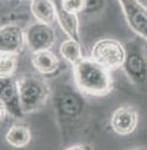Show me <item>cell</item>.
<instances>
[{
  "instance_id": "cell-1",
  "label": "cell",
  "mask_w": 147,
  "mask_h": 150,
  "mask_svg": "<svg viewBox=\"0 0 147 150\" xmlns=\"http://www.w3.org/2000/svg\"><path fill=\"white\" fill-rule=\"evenodd\" d=\"M75 86L82 93L92 96H104L112 88L110 71L91 57H83L73 66Z\"/></svg>"
},
{
  "instance_id": "cell-2",
  "label": "cell",
  "mask_w": 147,
  "mask_h": 150,
  "mask_svg": "<svg viewBox=\"0 0 147 150\" xmlns=\"http://www.w3.org/2000/svg\"><path fill=\"white\" fill-rule=\"evenodd\" d=\"M20 101L25 113L37 111L51 95L47 83L34 75H25L18 80Z\"/></svg>"
},
{
  "instance_id": "cell-3",
  "label": "cell",
  "mask_w": 147,
  "mask_h": 150,
  "mask_svg": "<svg viewBox=\"0 0 147 150\" xmlns=\"http://www.w3.org/2000/svg\"><path fill=\"white\" fill-rule=\"evenodd\" d=\"M53 103L60 119L66 121L77 119L82 114L85 106L82 92L69 84H61L55 90Z\"/></svg>"
},
{
  "instance_id": "cell-4",
  "label": "cell",
  "mask_w": 147,
  "mask_h": 150,
  "mask_svg": "<svg viewBox=\"0 0 147 150\" xmlns=\"http://www.w3.org/2000/svg\"><path fill=\"white\" fill-rule=\"evenodd\" d=\"M91 58L110 72L121 69L126 58V45L111 37L98 39L91 48Z\"/></svg>"
},
{
  "instance_id": "cell-5",
  "label": "cell",
  "mask_w": 147,
  "mask_h": 150,
  "mask_svg": "<svg viewBox=\"0 0 147 150\" xmlns=\"http://www.w3.org/2000/svg\"><path fill=\"white\" fill-rule=\"evenodd\" d=\"M126 45V58L122 69L129 80L138 86L147 83V56L138 42H129Z\"/></svg>"
},
{
  "instance_id": "cell-6",
  "label": "cell",
  "mask_w": 147,
  "mask_h": 150,
  "mask_svg": "<svg viewBox=\"0 0 147 150\" xmlns=\"http://www.w3.org/2000/svg\"><path fill=\"white\" fill-rule=\"evenodd\" d=\"M0 104L13 118L23 119L26 114L20 101L18 81L13 76H0Z\"/></svg>"
},
{
  "instance_id": "cell-7",
  "label": "cell",
  "mask_w": 147,
  "mask_h": 150,
  "mask_svg": "<svg viewBox=\"0 0 147 150\" xmlns=\"http://www.w3.org/2000/svg\"><path fill=\"white\" fill-rule=\"evenodd\" d=\"M130 29L147 42V7L139 0H118Z\"/></svg>"
},
{
  "instance_id": "cell-8",
  "label": "cell",
  "mask_w": 147,
  "mask_h": 150,
  "mask_svg": "<svg viewBox=\"0 0 147 150\" xmlns=\"http://www.w3.org/2000/svg\"><path fill=\"white\" fill-rule=\"evenodd\" d=\"M26 44L33 53L51 50L55 43V31L51 25L36 21L29 25L25 30Z\"/></svg>"
},
{
  "instance_id": "cell-9",
  "label": "cell",
  "mask_w": 147,
  "mask_h": 150,
  "mask_svg": "<svg viewBox=\"0 0 147 150\" xmlns=\"http://www.w3.org/2000/svg\"><path fill=\"white\" fill-rule=\"evenodd\" d=\"M139 121V113L133 105H121L111 114L110 127L116 134L129 136L135 132Z\"/></svg>"
},
{
  "instance_id": "cell-10",
  "label": "cell",
  "mask_w": 147,
  "mask_h": 150,
  "mask_svg": "<svg viewBox=\"0 0 147 150\" xmlns=\"http://www.w3.org/2000/svg\"><path fill=\"white\" fill-rule=\"evenodd\" d=\"M26 43L24 29L17 24H6L0 28V53L19 54Z\"/></svg>"
},
{
  "instance_id": "cell-11",
  "label": "cell",
  "mask_w": 147,
  "mask_h": 150,
  "mask_svg": "<svg viewBox=\"0 0 147 150\" xmlns=\"http://www.w3.org/2000/svg\"><path fill=\"white\" fill-rule=\"evenodd\" d=\"M32 65L42 75L51 76L58 72L61 63L58 57L52 50H45L33 53Z\"/></svg>"
},
{
  "instance_id": "cell-12",
  "label": "cell",
  "mask_w": 147,
  "mask_h": 150,
  "mask_svg": "<svg viewBox=\"0 0 147 150\" xmlns=\"http://www.w3.org/2000/svg\"><path fill=\"white\" fill-rule=\"evenodd\" d=\"M54 2L56 7V19L61 29L69 38L80 40V21L77 15L65 10L60 0H54Z\"/></svg>"
},
{
  "instance_id": "cell-13",
  "label": "cell",
  "mask_w": 147,
  "mask_h": 150,
  "mask_svg": "<svg viewBox=\"0 0 147 150\" xmlns=\"http://www.w3.org/2000/svg\"><path fill=\"white\" fill-rule=\"evenodd\" d=\"M31 11L37 21L52 25L56 19L54 0H31Z\"/></svg>"
},
{
  "instance_id": "cell-14",
  "label": "cell",
  "mask_w": 147,
  "mask_h": 150,
  "mask_svg": "<svg viewBox=\"0 0 147 150\" xmlns=\"http://www.w3.org/2000/svg\"><path fill=\"white\" fill-rule=\"evenodd\" d=\"M5 138L7 144H9L13 148H24L31 142L32 132L26 125L16 123L8 129Z\"/></svg>"
},
{
  "instance_id": "cell-15",
  "label": "cell",
  "mask_w": 147,
  "mask_h": 150,
  "mask_svg": "<svg viewBox=\"0 0 147 150\" xmlns=\"http://www.w3.org/2000/svg\"><path fill=\"white\" fill-rule=\"evenodd\" d=\"M60 54L66 62L70 63L72 66H74L77 63H79L83 58L80 40L73 39V38L65 39L60 45Z\"/></svg>"
},
{
  "instance_id": "cell-16",
  "label": "cell",
  "mask_w": 147,
  "mask_h": 150,
  "mask_svg": "<svg viewBox=\"0 0 147 150\" xmlns=\"http://www.w3.org/2000/svg\"><path fill=\"white\" fill-rule=\"evenodd\" d=\"M18 54L0 53V76H13L17 69Z\"/></svg>"
},
{
  "instance_id": "cell-17",
  "label": "cell",
  "mask_w": 147,
  "mask_h": 150,
  "mask_svg": "<svg viewBox=\"0 0 147 150\" xmlns=\"http://www.w3.org/2000/svg\"><path fill=\"white\" fill-rule=\"evenodd\" d=\"M65 10L73 13H83L85 8V0H60Z\"/></svg>"
},
{
  "instance_id": "cell-18",
  "label": "cell",
  "mask_w": 147,
  "mask_h": 150,
  "mask_svg": "<svg viewBox=\"0 0 147 150\" xmlns=\"http://www.w3.org/2000/svg\"><path fill=\"white\" fill-rule=\"evenodd\" d=\"M106 0H85L84 15H97L103 9Z\"/></svg>"
},
{
  "instance_id": "cell-19",
  "label": "cell",
  "mask_w": 147,
  "mask_h": 150,
  "mask_svg": "<svg viewBox=\"0 0 147 150\" xmlns=\"http://www.w3.org/2000/svg\"><path fill=\"white\" fill-rule=\"evenodd\" d=\"M90 148V146L88 144H73V146H69L67 149L74 150V149H88Z\"/></svg>"
},
{
  "instance_id": "cell-20",
  "label": "cell",
  "mask_w": 147,
  "mask_h": 150,
  "mask_svg": "<svg viewBox=\"0 0 147 150\" xmlns=\"http://www.w3.org/2000/svg\"><path fill=\"white\" fill-rule=\"evenodd\" d=\"M0 110H1V120H4L5 119V117L8 114V112H7L6 108L2 105V104H0Z\"/></svg>"
}]
</instances>
